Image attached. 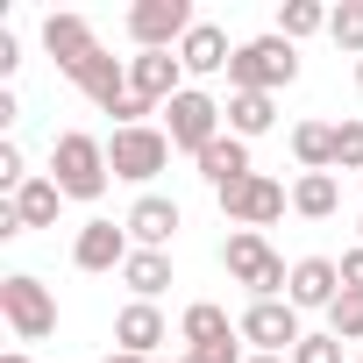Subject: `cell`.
I'll list each match as a JSON object with an SVG mask.
<instances>
[{
    "mask_svg": "<svg viewBox=\"0 0 363 363\" xmlns=\"http://www.w3.org/2000/svg\"><path fill=\"white\" fill-rule=\"evenodd\" d=\"M356 228H363V221H356Z\"/></svg>",
    "mask_w": 363,
    "mask_h": 363,
    "instance_id": "f35d334b",
    "label": "cell"
},
{
    "mask_svg": "<svg viewBox=\"0 0 363 363\" xmlns=\"http://www.w3.org/2000/svg\"><path fill=\"white\" fill-rule=\"evenodd\" d=\"M335 264H342V292H363V242H356V250H342Z\"/></svg>",
    "mask_w": 363,
    "mask_h": 363,
    "instance_id": "1f68e13d",
    "label": "cell"
},
{
    "mask_svg": "<svg viewBox=\"0 0 363 363\" xmlns=\"http://www.w3.org/2000/svg\"><path fill=\"white\" fill-rule=\"evenodd\" d=\"M29 178H36V171L22 164V150H15V143H0V193H8V200H15V193L29 186Z\"/></svg>",
    "mask_w": 363,
    "mask_h": 363,
    "instance_id": "f1b7e54d",
    "label": "cell"
},
{
    "mask_svg": "<svg viewBox=\"0 0 363 363\" xmlns=\"http://www.w3.org/2000/svg\"><path fill=\"white\" fill-rule=\"evenodd\" d=\"M193 8H186V0H135V8H128V43L135 50H178V43H186L193 36Z\"/></svg>",
    "mask_w": 363,
    "mask_h": 363,
    "instance_id": "9c48e42d",
    "label": "cell"
},
{
    "mask_svg": "<svg viewBox=\"0 0 363 363\" xmlns=\"http://www.w3.org/2000/svg\"><path fill=\"white\" fill-rule=\"evenodd\" d=\"M342 349H349V342H335V335L320 328V335H306V342L292 349V363H342Z\"/></svg>",
    "mask_w": 363,
    "mask_h": 363,
    "instance_id": "f546056e",
    "label": "cell"
},
{
    "mask_svg": "<svg viewBox=\"0 0 363 363\" xmlns=\"http://www.w3.org/2000/svg\"><path fill=\"white\" fill-rule=\"evenodd\" d=\"M57 207H65V193H57V178H50V171H36L29 186L15 193V214H22V228H57Z\"/></svg>",
    "mask_w": 363,
    "mask_h": 363,
    "instance_id": "7402d4cb",
    "label": "cell"
},
{
    "mask_svg": "<svg viewBox=\"0 0 363 363\" xmlns=\"http://www.w3.org/2000/svg\"><path fill=\"white\" fill-rule=\"evenodd\" d=\"M178 363H250V356H242V342H214V349H186Z\"/></svg>",
    "mask_w": 363,
    "mask_h": 363,
    "instance_id": "4dcf8cb0",
    "label": "cell"
},
{
    "mask_svg": "<svg viewBox=\"0 0 363 363\" xmlns=\"http://www.w3.org/2000/svg\"><path fill=\"white\" fill-rule=\"evenodd\" d=\"M121 285H128L135 299H150V306H157V292L171 285V257H164V250H135V257L121 264Z\"/></svg>",
    "mask_w": 363,
    "mask_h": 363,
    "instance_id": "603a6c76",
    "label": "cell"
},
{
    "mask_svg": "<svg viewBox=\"0 0 363 363\" xmlns=\"http://www.w3.org/2000/svg\"><path fill=\"white\" fill-rule=\"evenodd\" d=\"M356 86H363V57H356Z\"/></svg>",
    "mask_w": 363,
    "mask_h": 363,
    "instance_id": "8d00e7d4",
    "label": "cell"
},
{
    "mask_svg": "<svg viewBox=\"0 0 363 363\" xmlns=\"http://www.w3.org/2000/svg\"><path fill=\"white\" fill-rule=\"evenodd\" d=\"M15 65H22V43H15V36H8V29H0V79H8V72H15Z\"/></svg>",
    "mask_w": 363,
    "mask_h": 363,
    "instance_id": "d6a6232c",
    "label": "cell"
},
{
    "mask_svg": "<svg viewBox=\"0 0 363 363\" xmlns=\"http://www.w3.org/2000/svg\"><path fill=\"white\" fill-rule=\"evenodd\" d=\"M193 164H200V178H207L214 193H228V186H242V178L257 171V164H250V143H242V135H214V143H207V150H200Z\"/></svg>",
    "mask_w": 363,
    "mask_h": 363,
    "instance_id": "ac0fdd59",
    "label": "cell"
},
{
    "mask_svg": "<svg viewBox=\"0 0 363 363\" xmlns=\"http://www.w3.org/2000/svg\"><path fill=\"white\" fill-rule=\"evenodd\" d=\"M164 135H171V150L200 157L214 135H228V114H221V100H214L207 86H186V93L164 107Z\"/></svg>",
    "mask_w": 363,
    "mask_h": 363,
    "instance_id": "277c9868",
    "label": "cell"
},
{
    "mask_svg": "<svg viewBox=\"0 0 363 363\" xmlns=\"http://www.w3.org/2000/svg\"><path fill=\"white\" fill-rule=\"evenodd\" d=\"M292 79H299V43H285L278 29H271V36H250V43H235L228 93H285Z\"/></svg>",
    "mask_w": 363,
    "mask_h": 363,
    "instance_id": "7a4b0ae2",
    "label": "cell"
},
{
    "mask_svg": "<svg viewBox=\"0 0 363 363\" xmlns=\"http://www.w3.org/2000/svg\"><path fill=\"white\" fill-rule=\"evenodd\" d=\"M242 342H250V356H292V349L306 342L299 306H292V299H250V306H242Z\"/></svg>",
    "mask_w": 363,
    "mask_h": 363,
    "instance_id": "8992f818",
    "label": "cell"
},
{
    "mask_svg": "<svg viewBox=\"0 0 363 363\" xmlns=\"http://www.w3.org/2000/svg\"><path fill=\"white\" fill-rule=\"evenodd\" d=\"M107 363H150V356H121V349H114V356H107Z\"/></svg>",
    "mask_w": 363,
    "mask_h": 363,
    "instance_id": "e575fe53",
    "label": "cell"
},
{
    "mask_svg": "<svg viewBox=\"0 0 363 363\" xmlns=\"http://www.w3.org/2000/svg\"><path fill=\"white\" fill-rule=\"evenodd\" d=\"M107 164H114V178H128V186H150V178L171 164V135L164 128H114L107 135Z\"/></svg>",
    "mask_w": 363,
    "mask_h": 363,
    "instance_id": "52a82bcc",
    "label": "cell"
},
{
    "mask_svg": "<svg viewBox=\"0 0 363 363\" xmlns=\"http://www.w3.org/2000/svg\"><path fill=\"white\" fill-rule=\"evenodd\" d=\"M328 335H335V342H356V349H363V292H342V299L328 306Z\"/></svg>",
    "mask_w": 363,
    "mask_h": 363,
    "instance_id": "484cf974",
    "label": "cell"
},
{
    "mask_svg": "<svg viewBox=\"0 0 363 363\" xmlns=\"http://www.w3.org/2000/svg\"><path fill=\"white\" fill-rule=\"evenodd\" d=\"M171 342V320H164V306H150V299H128L121 313H114V349L121 356H157Z\"/></svg>",
    "mask_w": 363,
    "mask_h": 363,
    "instance_id": "7c38bea8",
    "label": "cell"
},
{
    "mask_svg": "<svg viewBox=\"0 0 363 363\" xmlns=\"http://www.w3.org/2000/svg\"><path fill=\"white\" fill-rule=\"evenodd\" d=\"M128 257H135L128 221H86V228L72 235V264H79V271H121Z\"/></svg>",
    "mask_w": 363,
    "mask_h": 363,
    "instance_id": "8fae6325",
    "label": "cell"
},
{
    "mask_svg": "<svg viewBox=\"0 0 363 363\" xmlns=\"http://www.w3.org/2000/svg\"><path fill=\"white\" fill-rule=\"evenodd\" d=\"M328 15H335V8H320V0H285V8H278V36H285V43L320 36V29H328Z\"/></svg>",
    "mask_w": 363,
    "mask_h": 363,
    "instance_id": "d4e9b609",
    "label": "cell"
},
{
    "mask_svg": "<svg viewBox=\"0 0 363 363\" xmlns=\"http://www.w3.org/2000/svg\"><path fill=\"white\" fill-rule=\"evenodd\" d=\"M178 228H186V214H178V200H164V193H143L128 207V242L135 250H164Z\"/></svg>",
    "mask_w": 363,
    "mask_h": 363,
    "instance_id": "2e32d148",
    "label": "cell"
},
{
    "mask_svg": "<svg viewBox=\"0 0 363 363\" xmlns=\"http://www.w3.org/2000/svg\"><path fill=\"white\" fill-rule=\"evenodd\" d=\"M328 36H335L349 57H363V0H342V8L328 15Z\"/></svg>",
    "mask_w": 363,
    "mask_h": 363,
    "instance_id": "4316f807",
    "label": "cell"
},
{
    "mask_svg": "<svg viewBox=\"0 0 363 363\" xmlns=\"http://www.w3.org/2000/svg\"><path fill=\"white\" fill-rule=\"evenodd\" d=\"M0 313H8L15 342H43V335H57V299H50V285L29 278V271H8V278H0Z\"/></svg>",
    "mask_w": 363,
    "mask_h": 363,
    "instance_id": "5b68a950",
    "label": "cell"
},
{
    "mask_svg": "<svg viewBox=\"0 0 363 363\" xmlns=\"http://www.w3.org/2000/svg\"><path fill=\"white\" fill-rule=\"evenodd\" d=\"M50 178H57V193H65V200H100V193H107V178H114L107 143L86 135V128H65V135L50 143Z\"/></svg>",
    "mask_w": 363,
    "mask_h": 363,
    "instance_id": "6da1fadb",
    "label": "cell"
},
{
    "mask_svg": "<svg viewBox=\"0 0 363 363\" xmlns=\"http://www.w3.org/2000/svg\"><path fill=\"white\" fill-rule=\"evenodd\" d=\"M214 200H221V214H228L235 228H257V235H264V228H271V221L292 207V193L278 186L271 171H250L242 186H228V193H214Z\"/></svg>",
    "mask_w": 363,
    "mask_h": 363,
    "instance_id": "ba28073f",
    "label": "cell"
},
{
    "mask_svg": "<svg viewBox=\"0 0 363 363\" xmlns=\"http://www.w3.org/2000/svg\"><path fill=\"white\" fill-rule=\"evenodd\" d=\"M221 114H228V135L257 143V135H271V128H278V93H228V100H221Z\"/></svg>",
    "mask_w": 363,
    "mask_h": 363,
    "instance_id": "ffe728a7",
    "label": "cell"
},
{
    "mask_svg": "<svg viewBox=\"0 0 363 363\" xmlns=\"http://www.w3.org/2000/svg\"><path fill=\"white\" fill-rule=\"evenodd\" d=\"M178 65H186V79H214V72H228V65H235V43H228V29H214V22H193V36L178 43Z\"/></svg>",
    "mask_w": 363,
    "mask_h": 363,
    "instance_id": "e0dca14e",
    "label": "cell"
},
{
    "mask_svg": "<svg viewBox=\"0 0 363 363\" xmlns=\"http://www.w3.org/2000/svg\"><path fill=\"white\" fill-rule=\"evenodd\" d=\"M43 50H50V57H57V72L72 79L86 57H100V36H93V22H86V15H50V22H43Z\"/></svg>",
    "mask_w": 363,
    "mask_h": 363,
    "instance_id": "5bb4252c",
    "label": "cell"
},
{
    "mask_svg": "<svg viewBox=\"0 0 363 363\" xmlns=\"http://www.w3.org/2000/svg\"><path fill=\"white\" fill-rule=\"evenodd\" d=\"M335 171H363V121H335Z\"/></svg>",
    "mask_w": 363,
    "mask_h": 363,
    "instance_id": "83f0119b",
    "label": "cell"
},
{
    "mask_svg": "<svg viewBox=\"0 0 363 363\" xmlns=\"http://www.w3.org/2000/svg\"><path fill=\"white\" fill-rule=\"evenodd\" d=\"M0 363H36V356H29V349H8V356H0Z\"/></svg>",
    "mask_w": 363,
    "mask_h": 363,
    "instance_id": "836d02e7",
    "label": "cell"
},
{
    "mask_svg": "<svg viewBox=\"0 0 363 363\" xmlns=\"http://www.w3.org/2000/svg\"><path fill=\"white\" fill-rule=\"evenodd\" d=\"M292 157H299V171H335V121H299Z\"/></svg>",
    "mask_w": 363,
    "mask_h": 363,
    "instance_id": "cb8c5ba5",
    "label": "cell"
},
{
    "mask_svg": "<svg viewBox=\"0 0 363 363\" xmlns=\"http://www.w3.org/2000/svg\"><path fill=\"white\" fill-rule=\"evenodd\" d=\"M178 342H186V349H214V342H242V320H228V306H214V299H193L186 313H178Z\"/></svg>",
    "mask_w": 363,
    "mask_h": 363,
    "instance_id": "d6986e66",
    "label": "cell"
},
{
    "mask_svg": "<svg viewBox=\"0 0 363 363\" xmlns=\"http://www.w3.org/2000/svg\"><path fill=\"white\" fill-rule=\"evenodd\" d=\"M128 86H135L143 107H171L186 93V65H178V50H135L128 57Z\"/></svg>",
    "mask_w": 363,
    "mask_h": 363,
    "instance_id": "30bf717a",
    "label": "cell"
},
{
    "mask_svg": "<svg viewBox=\"0 0 363 363\" xmlns=\"http://www.w3.org/2000/svg\"><path fill=\"white\" fill-rule=\"evenodd\" d=\"M285 299H292L299 313H313V306L328 313V306L342 299V264H335V257H299V264H292V285H285Z\"/></svg>",
    "mask_w": 363,
    "mask_h": 363,
    "instance_id": "4fadbf2b",
    "label": "cell"
},
{
    "mask_svg": "<svg viewBox=\"0 0 363 363\" xmlns=\"http://www.w3.org/2000/svg\"><path fill=\"white\" fill-rule=\"evenodd\" d=\"M221 264H228L235 285H250V299H285V285H292V264H285L257 228H235V235L221 242Z\"/></svg>",
    "mask_w": 363,
    "mask_h": 363,
    "instance_id": "3957f363",
    "label": "cell"
},
{
    "mask_svg": "<svg viewBox=\"0 0 363 363\" xmlns=\"http://www.w3.org/2000/svg\"><path fill=\"white\" fill-rule=\"evenodd\" d=\"M335 207H342L335 171H299V178H292V214H299V221H328Z\"/></svg>",
    "mask_w": 363,
    "mask_h": 363,
    "instance_id": "44dd1931",
    "label": "cell"
},
{
    "mask_svg": "<svg viewBox=\"0 0 363 363\" xmlns=\"http://www.w3.org/2000/svg\"><path fill=\"white\" fill-rule=\"evenodd\" d=\"M72 86H79L100 114H114V107L135 93V86H128V57H107V50H100V57H86V65L72 72Z\"/></svg>",
    "mask_w": 363,
    "mask_h": 363,
    "instance_id": "9a60e30c",
    "label": "cell"
},
{
    "mask_svg": "<svg viewBox=\"0 0 363 363\" xmlns=\"http://www.w3.org/2000/svg\"><path fill=\"white\" fill-rule=\"evenodd\" d=\"M356 363H363V349H356Z\"/></svg>",
    "mask_w": 363,
    "mask_h": 363,
    "instance_id": "74e56055",
    "label": "cell"
},
{
    "mask_svg": "<svg viewBox=\"0 0 363 363\" xmlns=\"http://www.w3.org/2000/svg\"><path fill=\"white\" fill-rule=\"evenodd\" d=\"M250 363H292V356H250Z\"/></svg>",
    "mask_w": 363,
    "mask_h": 363,
    "instance_id": "d590c367",
    "label": "cell"
}]
</instances>
